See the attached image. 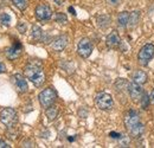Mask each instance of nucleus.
Returning <instances> with one entry per match:
<instances>
[{"instance_id": "obj_1", "label": "nucleus", "mask_w": 154, "mask_h": 148, "mask_svg": "<svg viewBox=\"0 0 154 148\" xmlns=\"http://www.w3.org/2000/svg\"><path fill=\"white\" fill-rule=\"evenodd\" d=\"M24 76L36 87H42L45 83V72L43 64L38 59H31L24 68Z\"/></svg>"}, {"instance_id": "obj_2", "label": "nucleus", "mask_w": 154, "mask_h": 148, "mask_svg": "<svg viewBox=\"0 0 154 148\" xmlns=\"http://www.w3.org/2000/svg\"><path fill=\"white\" fill-rule=\"evenodd\" d=\"M125 127L126 129L128 130L129 135L134 139L140 137L142 134H143V130H145V126L143 123L140 121V117H139V113L134 109H129L125 114Z\"/></svg>"}, {"instance_id": "obj_3", "label": "nucleus", "mask_w": 154, "mask_h": 148, "mask_svg": "<svg viewBox=\"0 0 154 148\" xmlns=\"http://www.w3.org/2000/svg\"><path fill=\"white\" fill-rule=\"evenodd\" d=\"M0 121L5 127L12 128L18 123V114L13 108H4L0 113Z\"/></svg>"}, {"instance_id": "obj_4", "label": "nucleus", "mask_w": 154, "mask_h": 148, "mask_svg": "<svg viewBox=\"0 0 154 148\" xmlns=\"http://www.w3.org/2000/svg\"><path fill=\"white\" fill-rule=\"evenodd\" d=\"M57 98V93L56 90L52 88V87H49V88H45L44 90H42L38 95V100H39V103L43 108H48L50 106H52L55 103Z\"/></svg>"}, {"instance_id": "obj_5", "label": "nucleus", "mask_w": 154, "mask_h": 148, "mask_svg": "<svg viewBox=\"0 0 154 148\" xmlns=\"http://www.w3.org/2000/svg\"><path fill=\"white\" fill-rule=\"evenodd\" d=\"M95 104L100 110L109 111L114 107V100H113L112 95L107 93H101L95 97Z\"/></svg>"}, {"instance_id": "obj_6", "label": "nucleus", "mask_w": 154, "mask_h": 148, "mask_svg": "<svg viewBox=\"0 0 154 148\" xmlns=\"http://www.w3.org/2000/svg\"><path fill=\"white\" fill-rule=\"evenodd\" d=\"M153 57H154V45L151 44V43H148V44H145L140 49V51L137 54V62L141 65L146 66V65H148L149 60L153 59Z\"/></svg>"}, {"instance_id": "obj_7", "label": "nucleus", "mask_w": 154, "mask_h": 148, "mask_svg": "<svg viewBox=\"0 0 154 148\" xmlns=\"http://www.w3.org/2000/svg\"><path fill=\"white\" fill-rule=\"evenodd\" d=\"M93 50H94V45L90 38H82L77 44V54L82 58H88L93 54Z\"/></svg>"}, {"instance_id": "obj_8", "label": "nucleus", "mask_w": 154, "mask_h": 148, "mask_svg": "<svg viewBox=\"0 0 154 148\" xmlns=\"http://www.w3.org/2000/svg\"><path fill=\"white\" fill-rule=\"evenodd\" d=\"M35 16L39 21H48L52 17V10L46 4H39L35 10Z\"/></svg>"}, {"instance_id": "obj_9", "label": "nucleus", "mask_w": 154, "mask_h": 148, "mask_svg": "<svg viewBox=\"0 0 154 148\" xmlns=\"http://www.w3.org/2000/svg\"><path fill=\"white\" fill-rule=\"evenodd\" d=\"M21 51H23V45H21V43H20L19 40H16L12 46H10V48H7V49L5 50V55H6V57H7L10 60H14V59H17V58L20 57Z\"/></svg>"}, {"instance_id": "obj_10", "label": "nucleus", "mask_w": 154, "mask_h": 148, "mask_svg": "<svg viewBox=\"0 0 154 148\" xmlns=\"http://www.w3.org/2000/svg\"><path fill=\"white\" fill-rule=\"evenodd\" d=\"M12 79H13V84H14V87H16V89H17L18 93L19 94L27 93L29 85H27V81H26V77L25 76H23V75L20 74H16L12 77Z\"/></svg>"}, {"instance_id": "obj_11", "label": "nucleus", "mask_w": 154, "mask_h": 148, "mask_svg": "<svg viewBox=\"0 0 154 148\" xmlns=\"http://www.w3.org/2000/svg\"><path fill=\"white\" fill-rule=\"evenodd\" d=\"M127 90H128V94H129V96H131L133 102H135V103L140 102V100H141V97L143 95V89L141 88L140 84H136L134 82H132V83H129Z\"/></svg>"}, {"instance_id": "obj_12", "label": "nucleus", "mask_w": 154, "mask_h": 148, "mask_svg": "<svg viewBox=\"0 0 154 148\" xmlns=\"http://www.w3.org/2000/svg\"><path fill=\"white\" fill-rule=\"evenodd\" d=\"M121 42L122 40L116 31H112L106 38V44L109 49H119L121 45Z\"/></svg>"}, {"instance_id": "obj_13", "label": "nucleus", "mask_w": 154, "mask_h": 148, "mask_svg": "<svg viewBox=\"0 0 154 148\" xmlns=\"http://www.w3.org/2000/svg\"><path fill=\"white\" fill-rule=\"evenodd\" d=\"M66 45H68V37H66L65 35H62V36L56 37L52 40V43H51L52 49H54L55 51H57V52L63 51V50L66 48Z\"/></svg>"}, {"instance_id": "obj_14", "label": "nucleus", "mask_w": 154, "mask_h": 148, "mask_svg": "<svg viewBox=\"0 0 154 148\" xmlns=\"http://www.w3.org/2000/svg\"><path fill=\"white\" fill-rule=\"evenodd\" d=\"M147 81H148V75L146 74L145 71H142V70H137L133 75V82L136 83V84L142 85V84H146Z\"/></svg>"}, {"instance_id": "obj_15", "label": "nucleus", "mask_w": 154, "mask_h": 148, "mask_svg": "<svg viewBox=\"0 0 154 148\" xmlns=\"http://www.w3.org/2000/svg\"><path fill=\"white\" fill-rule=\"evenodd\" d=\"M129 16H131V13L128 11L120 12L119 16H117V25L120 27H122V29L127 27L128 26V23H129Z\"/></svg>"}, {"instance_id": "obj_16", "label": "nucleus", "mask_w": 154, "mask_h": 148, "mask_svg": "<svg viewBox=\"0 0 154 148\" xmlns=\"http://www.w3.org/2000/svg\"><path fill=\"white\" fill-rule=\"evenodd\" d=\"M141 12L140 11H133L131 12V16H129V23H128V27L129 29H135L137 26V24L140 23V14Z\"/></svg>"}, {"instance_id": "obj_17", "label": "nucleus", "mask_w": 154, "mask_h": 148, "mask_svg": "<svg viewBox=\"0 0 154 148\" xmlns=\"http://www.w3.org/2000/svg\"><path fill=\"white\" fill-rule=\"evenodd\" d=\"M110 21H112V19L107 14H101L97 17V25L100 29H103V30L107 29L110 25Z\"/></svg>"}, {"instance_id": "obj_18", "label": "nucleus", "mask_w": 154, "mask_h": 148, "mask_svg": "<svg viewBox=\"0 0 154 148\" xmlns=\"http://www.w3.org/2000/svg\"><path fill=\"white\" fill-rule=\"evenodd\" d=\"M58 108L56 106H50V107H48L46 109H45V115H46V117L50 120V121H54V120H56L58 116Z\"/></svg>"}, {"instance_id": "obj_19", "label": "nucleus", "mask_w": 154, "mask_h": 148, "mask_svg": "<svg viewBox=\"0 0 154 148\" xmlns=\"http://www.w3.org/2000/svg\"><path fill=\"white\" fill-rule=\"evenodd\" d=\"M43 36H44L43 30L39 27L38 25H33L32 26V38H33V40L40 42L43 39Z\"/></svg>"}, {"instance_id": "obj_20", "label": "nucleus", "mask_w": 154, "mask_h": 148, "mask_svg": "<svg viewBox=\"0 0 154 148\" xmlns=\"http://www.w3.org/2000/svg\"><path fill=\"white\" fill-rule=\"evenodd\" d=\"M149 103H151V96H149L148 94L143 93L142 97H141V100H140L141 108H142L143 110H147V109H148V107H149Z\"/></svg>"}, {"instance_id": "obj_21", "label": "nucleus", "mask_w": 154, "mask_h": 148, "mask_svg": "<svg viewBox=\"0 0 154 148\" xmlns=\"http://www.w3.org/2000/svg\"><path fill=\"white\" fill-rule=\"evenodd\" d=\"M128 85H129V82H127L125 78H119L115 82V88L117 90H125V89H128Z\"/></svg>"}, {"instance_id": "obj_22", "label": "nucleus", "mask_w": 154, "mask_h": 148, "mask_svg": "<svg viewBox=\"0 0 154 148\" xmlns=\"http://www.w3.org/2000/svg\"><path fill=\"white\" fill-rule=\"evenodd\" d=\"M12 2L19 11H25L29 6V0H12Z\"/></svg>"}, {"instance_id": "obj_23", "label": "nucleus", "mask_w": 154, "mask_h": 148, "mask_svg": "<svg viewBox=\"0 0 154 148\" xmlns=\"http://www.w3.org/2000/svg\"><path fill=\"white\" fill-rule=\"evenodd\" d=\"M11 23V16L8 13H1L0 14V24L4 26H10Z\"/></svg>"}, {"instance_id": "obj_24", "label": "nucleus", "mask_w": 154, "mask_h": 148, "mask_svg": "<svg viewBox=\"0 0 154 148\" xmlns=\"http://www.w3.org/2000/svg\"><path fill=\"white\" fill-rule=\"evenodd\" d=\"M55 20L59 23V24H65L68 21V17L65 13H62V12H57L56 16H55Z\"/></svg>"}, {"instance_id": "obj_25", "label": "nucleus", "mask_w": 154, "mask_h": 148, "mask_svg": "<svg viewBox=\"0 0 154 148\" xmlns=\"http://www.w3.org/2000/svg\"><path fill=\"white\" fill-rule=\"evenodd\" d=\"M17 29H18V31H19L20 33H25L26 32V30H27V26H26V24L25 23H23V21H20L18 23V25H17Z\"/></svg>"}, {"instance_id": "obj_26", "label": "nucleus", "mask_w": 154, "mask_h": 148, "mask_svg": "<svg viewBox=\"0 0 154 148\" xmlns=\"http://www.w3.org/2000/svg\"><path fill=\"white\" fill-rule=\"evenodd\" d=\"M109 136H110L112 139H122V137H123V135H122V134H120V133H115V131L109 133Z\"/></svg>"}, {"instance_id": "obj_27", "label": "nucleus", "mask_w": 154, "mask_h": 148, "mask_svg": "<svg viewBox=\"0 0 154 148\" xmlns=\"http://www.w3.org/2000/svg\"><path fill=\"white\" fill-rule=\"evenodd\" d=\"M107 1H108V4L112 5V6H117V5L121 4L122 0H107Z\"/></svg>"}, {"instance_id": "obj_28", "label": "nucleus", "mask_w": 154, "mask_h": 148, "mask_svg": "<svg viewBox=\"0 0 154 148\" xmlns=\"http://www.w3.org/2000/svg\"><path fill=\"white\" fill-rule=\"evenodd\" d=\"M23 147H33V142L24 141V142H23Z\"/></svg>"}, {"instance_id": "obj_29", "label": "nucleus", "mask_w": 154, "mask_h": 148, "mask_svg": "<svg viewBox=\"0 0 154 148\" xmlns=\"http://www.w3.org/2000/svg\"><path fill=\"white\" fill-rule=\"evenodd\" d=\"M0 148H10V146L4 140H0Z\"/></svg>"}, {"instance_id": "obj_30", "label": "nucleus", "mask_w": 154, "mask_h": 148, "mask_svg": "<svg viewBox=\"0 0 154 148\" xmlns=\"http://www.w3.org/2000/svg\"><path fill=\"white\" fill-rule=\"evenodd\" d=\"M5 71H6V66H5L4 63L0 62V74H2V72H5Z\"/></svg>"}, {"instance_id": "obj_31", "label": "nucleus", "mask_w": 154, "mask_h": 148, "mask_svg": "<svg viewBox=\"0 0 154 148\" xmlns=\"http://www.w3.org/2000/svg\"><path fill=\"white\" fill-rule=\"evenodd\" d=\"M69 12H70L72 16H76V11H75V8H74V7H71V6L69 7Z\"/></svg>"}, {"instance_id": "obj_32", "label": "nucleus", "mask_w": 154, "mask_h": 148, "mask_svg": "<svg viewBox=\"0 0 154 148\" xmlns=\"http://www.w3.org/2000/svg\"><path fill=\"white\" fill-rule=\"evenodd\" d=\"M149 96H151V102L154 104V89L151 91V95H149Z\"/></svg>"}]
</instances>
